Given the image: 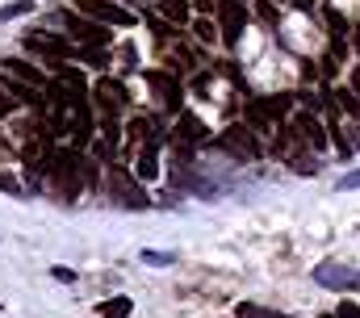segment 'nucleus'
<instances>
[{"mask_svg": "<svg viewBox=\"0 0 360 318\" xmlns=\"http://www.w3.org/2000/svg\"><path fill=\"white\" fill-rule=\"evenodd\" d=\"M218 17H222V42L235 46L243 38V25H248V4L243 0H218Z\"/></svg>", "mask_w": 360, "mask_h": 318, "instance_id": "obj_6", "label": "nucleus"}, {"mask_svg": "<svg viewBox=\"0 0 360 318\" xmlns=\"http://www.w3.org/2000/svg\"><path fill=\"white\" fill-rule=\"evenodd\" d=\"M193 25H197V38H201V42H214V34H218V30H214V21H210V17H197Z\"/></svg>", "mask_w": 360, "mask_h": 318, "instance_id": "obj_23", "label": "nucleus"}, {"mask_svg": "<svg viewBox=\"0 0 360 318\" xmlns=\"http://www.w3.org/2000/svg\"><path fill=\"white\" fill-rule=\"evenodd\" d=\"M80 13H89L92 21H101V25H134V13L130 8H122V4H113V0H72Z\"/></svg>", "mask_w": 360, "mask_h": 318, "instance_id": "obj_4", "label": "nucleus"}, {"mask_svg": "<svg viewBox=\"0 0 360 318\" xmlns=\"http://www.w3.org/2000/svg\"><path fill=\"white\" fill-rule=\"evenodd\" d=\"M323 318H340V314H323Z\"/></svg>", "mask_w": 360, "mask_h": 318, "instance_id": "obj_35", "label": "nucleus"}, {"mask_svg": "<svg viewBox=\"0 0 360 318\" xmlns=\"http://www.w3.org/2000/svg\"><path fill=\"white\" fill-rule=\"evenodd\" d=\"M25 46H30V51H42V55H51V59H80V46L68 42V38H55V34H30Z\"/></svg>", "mask_w": 360, "mask_h": 318, "instance_id": "obj_7", "label": "nucleus"}, {"mask_svg": "<svg viewBox=\"0 0 360 318\" xmlns=\"http://www.w3.org/2000/svg\"><path fill=\"white\" fill-rule=\"evenodd\" d=\"M147 84H155L160 96H164V105H168L172 113H180V80L164 76V72H147Z\"/></svg>", "mask_w": 360, "mask_h": 318, "instance_id": "obj_13", "label": "nucleus"}, {"mask_svg": "<svg viewBox=\"0 0 360 318\" xmlns=\"http://www.w3.org/2000/svg\"><path fill=\"white\" fill-rule=\"evenodd\" d=\"M147 25H151V34H160V38H168V21H164V17H155V13H147Z\"/></svg>", "mask_w": 360, "mask_h": 318, "instance_id": "obj_27", "label": "nucleus"}, {"mask_svg": "<svg viewBox=\"0 0 360 318\" xmlns=\"http://www.w3.org/2000/svg\"><path fill=\"white\" fill-rule=\"evenodd\" d=\"M327 21H331V30H335V34H344V30H348V25H344V17H340V13H327Z\"/></svg>", "mask_w": 360, "mask_h": 318, "instance_id": "obj_31", "label": "nucleus"}, {"mask_svg": "<svg viewBox=\"0 0 360 318\" xmlns=\"http://www.w3.org/2000/svg\"><path fill=\"white\" fill-rule=\"evenodd\" d=\"M130 310H134V302H130V298H109V302H101V306H96V314H101V318H130Z\"/></svg>", "mask_w": 360, "mask_h": 318, "instance_id": "obj_16", "label": "nucleus"}, {"mask_svg": "<svg viewBox=\"0 0 360 318\" xmlns=\"http://www.w3.org/2000/svg\"><path fill=\"white\" fill-rule=\"evenodd\" d=\"M293 139H302V143H310L314 151H323L327 147V130H323V122L319 117H310V113H302L297 122H293V130H289Z\"/></svg>", "mask_w": 360, "mask_h": 318, "instance_id": "obj_9", "label": "nucleus"}, {"mask_svg": "<svg viewBox=\"0 0 360 318\" xmlns=\"http://www.w3.org/2000/svg\"><path fill=\"white\" fill-rule=\"evenodd\" d=\"M176 139H184V143H205V139H210V134H205V122H201L197 113H188V109H180Z\"/></svg>", "mask_w": 360, "mask_h": 318, "instance_id": "obj_14", "label": "nucleus"}, {"mask_svg": "<svg viewBox=\"0 0 360 318\" xmlns=\"http://www.w3.org/2000/svg\"><path fill=\"white\" fill-rule=\"evenodd\" d=\"M297 8H306V13H314V0H293Z\"/></svg>", "mask_w": 360, "mask_h": 318, "instance_id": "obj_33", "label": "nucleus"}, {"mask_svg": "<svg viewBox=\"0 0 360 318\" xmlns=\"http://www.w3.org/2000/svg\"><path fill=\"white\" fill-rule=\"evenodd\" d=\"M51 276H55V281H63V285H76V272H72V268H63V264H55V268H51Z\"/></svg>", "mask_w": 360, "mask_h": 318, "instance_id": "obj_28", "label": "nucleus"}, {"mask_svg": "<svg viewBox=\"0 0 360 318\" xmlns=\"http://www.w3.org/2000/svg\"><path fill=\"white\" fill-rule=\"evenodd\" d=\"M285 109H289V96H285V92H281V96H269V101H252V105H248L252 122H260V126H269L272 117H285Z\"/></svg>", "mask_w": 360, "mask_h": 318, "instance_id": "obj_11", "label": "nucleus"}, {"mask_svg": "<svg viewBox=\"0 0 360 318\" xmlns=\"http://www.w3.org/2000/svg\"><path fill=\"white\" fill-rule=\"evenodd\" d=\"M0 310H4V306H0Z\"/></svg>", "mask_w": 360, "mask_h": 318, "instance_id": "obj_36", "label": "nucleus"}, {"mask_svg": "<svg viewBox=\"0 0 360 318\" xmlns=\"http://www.w3.org/2000/svg\"><path fill=\"white\" fill-rule=\"evenodd\" d=\"M335 105H340L344 113H352V117H360V96H356V92H348V88H340V92H335Z\"/></svg>", "mask_w": 360, "mask_h": 318, "instance_id": "obj_19", "label": "nucleus"}, {"mask_svg": "<svg viewBox=\"0 0 360 318\" xmlns=\"http://www.w3.org/2000/svg\"><path fill=\"white\" fill-rule=\"evenodd\" d=\"M348 189H360V167H356V172H348V176L340 180V193H348Z\"/></svg>", "mask_w": 360, "mask_h": 318, "instance_id": "obj_30", "label": "nucleus"}, {"mask_svg": "<svg viewBox=\"0 0 360 318\" xmlns=\"http://www.w3.org/2000/svg\"><path fill=\"white\" fill-rule=\"evenodd\" d=\"M80 59H84V63H89V68H96V72H101V68H105V63H109V59H105V51H101V46H89V51H80Z\"/></svg>", "mask_w": 360, "mask_h": 318, "instance_id": "obj_22", "label": "nucleus"}, {"mask_svg": "<svg viewBox=\"0 0 360 318\" xmlns=\"http://www.w3.org/2000/svg\"><path fill=\"white\" fill-rule=\"evenodd\" d=\"M143 260H147V264H155V268H164V264H172L176 255H172V251H143Z\"/></svg>", "mask_w": 360, "mask_h": 318, "instance_id": "obj_25", "label": "nucleus"}, {"mask_svg": "<svg viewBox=\"0 0 360 318\" xmlns=\"http://www.w3.org/2000/svg\"><path fill=\"white\" fill-rule=\"evenodd\" d=\"M13 101H17V96H8V92H4V96H0V117H4V113H8V109H13Z\"/></svg>", "mask_w": 360, "mask_h": 318, "instance_id": "obj_32", "label": "nucleus"}, {"mask_svg": "<svg viewBox=\"0 0 360 318\" xmlns=\"http://www.w3.org/2000/svg\"><path fill=\"white\" fill-rule=\"evenodd\" d=\"M105 189H109V197H113V205H122V210H147L151 205V197L143 193V180L139 176H130L126 167H109V176H105Z\"/></svg>", "mask_w": 360, "mask_h": 318, "instance_id": "obj_1", "label": "nucleus"}, {"mask_svg": "<svg viewBox=\"0 0 360 318\" xmlns=\"http://www.w3.org/2000/svg\"><path fill=\"white\" fill-rule=\"evenodd\" d=\"M352 92H356V96H360V68H356V72H352Z\"/></svg>", "mask_w": 360, "mask_h": 318, "instance_id": "obj_34", "label": "nucleus"}, {"mask_svg": "<svg viewBox=\"0 0 360 318\" xmlns=\"http://www.w3.org/2000/svg\"><path fill=\"white\" fill-rule=\"evenodd\" d=\"M256 13H260V21L264 25H276L281 17H276V8H272V0H256Z\"/></svg>", "mask_w": 360, "mask_h": 318, "instance_id": "obj_24", "label": "nucleus"}, {"mask_svg": "<svg viewBox=\"0 0 360 318\" xmlns=\"http://www.w3.org/2000/svg\"><path fill=\"white\" fill-rule=\"evenodd\" d=\"M0 189H4V193H13V197H25V193H21V180H17V176H8V172H0Z\"/></svg>", "mask_w": 360, "mask_h": 318, "instance_id": "obj_26", "label": "nucleus"}, {"mask_svg": "<svg viewBox=\"0 0 360 318\" xmlns=\"http://www.w3.org/2000/svg\"><path fill=\"white\" fill-rule=\"evenodd\" d=\"M289 163H293V172H302V176H314V172H319V159L310 155V151H297V155H289Z\"/></svg>", "mask_w": 360, "mask_h": 318, "instance_id": "obj_17", "label": "nucleus"}, {"mask_svg": "<svg viewBox=\"0 0 360 318\" xmlns=\"http://www.w3.org/2000/svg\"><path fill=\"white\" fill-rule=\"evenodd\" d=\"M30 8H34L30 0H13V4H4V8H0V21H13V17H25Z\"/></svg>", "mask_w": 360, "mask_h": 318, "instance_id": "obj_20", "label": "nucleus"}, {"mask_svg": "<svg viewBox=\"0 0 360 318\" xmlns=\"http://www.w3.org/2000/svg\"><path fill=\"white\" fill-rule=\"evenodd\" d=\"M235 314H239V318H289V314H272V310L256 306V302H239V306H235Z\"/></svg>", "mask_w": 360, "mask_h": 318, "instance_id": "obj_18", "label": "nucleus"}, {"mask_svg": "<svg viewBox=\"0 0 360 318\" xmlns=\"http://www.w3.org/2000/svg\"><path fill=\"white\" fill-rule=\"evenodd\" d=\"M130 134H134V139H151V134H155V122H151V117H134V122H130Z\"/></svg>", "mask_w": 360, "mask_h": 318, "instance_id": "obj_21", "label": "nucleus"}, {"mask_svg": "<svg viewBox=\"0 0 360 318\" xmlns=\"http://www.w3.org/2000/svg\"><path fill=\"white\" fill-rule=\"evenodd\" d=\"M96 101H101L105 113H117V109L130 105V92H126V84H117L113 76H101L96 80Z\"/></svg>", "mask_w": 360, "mask_h": 318, "instance_id": "obj_8", "label": "nucleus"}, {"mask_svg": "<svg viewBox=\"0 0 360 318\" xmlns=\"http://www.w3.org/2000/svg\"><path fill=\"white\" fill-rule=\"evenodd\" d=\"M335 314H340V318H360V306H356V302H348V298H344Z\"/></svg>", "mask_w": 360, "mask_h": 318, "instance_id": "obj_29", "label": "nucleus"}, {"mask_svg": "<svg viewBox=\"0 0 360 318\" xmlns=\"http://www.w3.org/2000/svg\"><path fill=\"white\" fill-rule=\"evenodd\" d=\"M0 72L8 80H21V84H34V88H42L46 76L38 72V68H30V63H21V59H0Z\"/></svg>", "mask_w": 360, "mask_h": 318, "instance_id": "obj_12", "label": "nucleus"}, {"mask_svg": "<svg viewBox=\"0 0 360 318\" xmlns=\"http://www.w3.org/2000/svg\"><path fill=\"white\" fill-rule=\"evenodd\" d=\"M214 147L231 151L235 159H260V143L252 139V130H248V126H226V130L214 139Z\"/></svg>", "mask_w": 360, "mask_h": 318, "instance_id": "obj_5", "label": "nucleus"}, {"mask_svg": "<svg viewBox=\"0 0 360 318\" xmlns=\"http://www.w3.org/2000/svg\"><path fill=\"white\" fill-rule=\"evenodd\" d=\"M314 285H323V289H340V293L360 289V268H348V264L327 260V264H319V268H314Z\"/></svg>", "mask_w": 360, "mask_h": 318, "instance_id": "obj_3", "label": "nucleus"}, {"mask_svg": "<svg viewBox=\"0 0 360 318\" xmlns=\"http://www.w3.org/2000/svg\"><path fill=\"white\" fill-rule=\"evenodd\" d=\"M80 163H84V159L76 155V151H59V155H51V176H55V184L63 189L68 201L80 193Z\"/></svg>", "mask_w": 360, "mask_h": 318, "instance_id": "obj_2", "label": "nucleus"}, {"mask_svg": "<svg viewBox=\"0 0 360 318\" xmlns=\"http://www.w3.org/2000/svg\"><path fill=\"white\" fill-rule=\"evenodd\" d=\"M68 34H72V42H76V46H80V42H84V46H105V42L113 38L101 21H72V25H68Z\"/></svg>", "mask_w": 360, "mask_h": 318, "instance_id": "obj_10", "label": "nucleus"}, {"mask_svg": "<svg viewBox=\"0 0 360 318\" xmlns=\"http://www.w3.org/2000/svg\"><path fill=\"white\" fill-rule=\"evenodd\" d=\"M134 176L139 180H155L160 176V159H155V139L139 151V159H134Z\"/></svg>", "mask_w": 360, "mask_h": 318, "instance_id": "obj_15", "label": "nucleus"}]
</instances>
